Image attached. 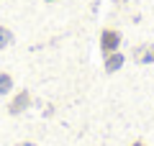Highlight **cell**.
I'll return each mask as SVG.
<instances>
[{
    "label": "cell",
    "instance_id": "cell-6",
    "mask_svg": "<svg viewBox=\"0 0 154 146\" xmlns=\"http://www.w3.org/2000/svg\"><path fill=\"white\" fill-rule=\"evenodd\" d=\"M11 41H13V31L8 26H0V49H5Z\"/></svg>",
    "mask_w": 154,
    "mask_h": 146
},
{
    "label": "cell",
    "instance_id": "cell-7",
    "mask_svg": "<svg viewBox=\"0 0 154 146\" xmlns=\"http://www.w3.org/2000/svg\"><path fill=\"white\" fill-rule=\"evenodd\" d=\"M16 146H36V144H33V141H18Z\"/></svg>",
    "mask_w": 154,
    "mask_h": 146
},
{
    "label": "cell",
    "instance_id": "cell-8",
    "mask_svg": "<svg viewBox=\"0 0 154 146\" xmlns=\"http://www.w3.org/2000/svg\"><path fill=\"white\" fill-rule=\"evenodd\" d=\"M131 146H146V144H144L141 138H136V141H131Z\"/></svg>",
    "mask_w": 154,
    "mask_h": 146
},
{
    "label": "cell",
    "instance_id": "cell-5",
    "mask_svg": "<svg viewBox=\"0 0 154 146\" xmlns=\"http://www.w3.org/2000/svg\"><path fill=\"white\" fill-rule=\"evenodd\" d=\"M11 90H13V77L8 75V72H0V97L8 95Z\"/></svg>",
    "mask_w": 154,
    "mask_h": 146
},
{
    "label": "cell",
    "instance_id": "cell-1",
    "mask_svg": "<svg viewBox=\"0 0 154 146\" xmlns=\"http://www.w3.org/2000/svg\"><path fill=\"white\" fill-rule=\"evenodd\" d=\"M31 105H33L31 92H28V90H18L16 95L11 97V103H8V113H11V115H21L23 110H28Z\"/></svg>",
    "mask_w": 154,
    "mask_h": 146
},
{
    "label": "cell",
    "instance_id": "cell-2",
    "mask_svg": "<svg viewBox=\"0 0 154 146\" xmlns=\"http://www.w3.org/2000/svg\"><path fill=\"white\" fill-rule=\"evenodd\" d=\"M98 44H100V51H103V54L118 51V46H121V31H116V28H103Z\"/></svg>",
    "mask_w": 154,
    "mask_h": 146
},
{
    "label": "cell",
    "instance_id": "cell-9",
    "mask_svg": "<svg viewBox=\"0 0 154 146\" xmlns=\"http://www.w3.org/2000/svg\"><path fill=\"white\" fill-rule=\"evenodd\" d=\"M46 3H54V0H46Z\"/></svg>",
    "mask_w": 154,
    "mask_h": 146
},
{
    "label": "cell",
    "instance_id": "cell-3",
    "mask_svg": "<svg viewBox=\"0 0 154 146\" xmlns=\"http://www.w3.org/2000/svg\"><path fill=\"white\" fill-rule=\"evenodd\" d=\"M123 54L121 51H108V54H105V62H103V67H105V72H108V75H113V72H118L123 67Z\"/></svg>",
    "mask_w": 154,
    "mask_h": 146
},
{
    "label": "cell",
    "instance_id": "cell-4",
    "mask_svg": "<svg viewBox=\"0 0 154 146\" xmlns=\"http://www.w3.org/2000/svg\"><path fill=\"white\" fill-rule=\"evenodd\" d=\"M134 59H136V64H152L154 62V46H136L134 49Z\"/></svg>",
    "mask_w": 154,
    "mask_h": 146
}]
</instances>
